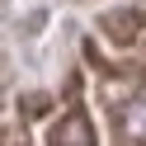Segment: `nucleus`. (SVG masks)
Instances as JSON below:
<instances>
[{
  "label": "nucleus",
  "instance_id": "obj_2",
  "mask_svg": "<svg viewBox=\"0 0 146 146\" xmlns=\"http://www.w3.org/2000/svg\"><path fill=\"white\" fill-rule=\"evenodd\" d=\"M47 146H99L94 141V123H90L85 108H71L57 123L47 127Z\"/></svg>",
  "mask_w": 146,
  "mask_h": 146
},
{
  "label": "nucleus",
  "instance_id": "obj_1",
  "mask_svg": "<svg viewBox=\"0 0 146 146\" xmlns=\"http://www.w3.org/2000/svg\"><path fill=\"white\" fill-rule=\"evenodd\" d=\"M99 33H104L108 42H118V47L137 42V38L146 33V5H127V10H108L104 19H99Z\"/></svg>",
  "mask_w": 146,
  "mask_h": 146
}]
</instances>
